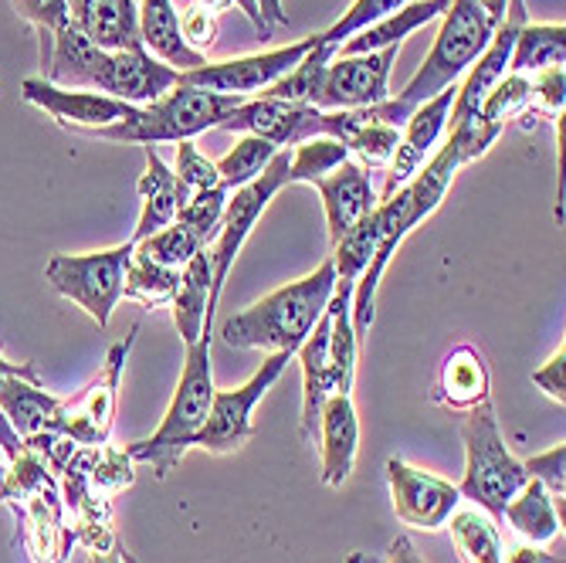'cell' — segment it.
Listing matches in <instances>:
<instances>
[{
    "instance_id": "5",
    "label": "cell",
    "mask_w": 566,
    "mask_h": 563,
    "mask_svg": "<svg viewBox=\"0 0 566 563\" xmlns=\"http://www.w3.org/2000/svg\"><path fill=\"white\" fill-rule=\"evenodd\" d=\"M461 441H465V476L458 482V492H461V499H469L472 505L485 509V513L499 523L505 502L530 482V476L520 458L505 448L492 400L465 411V421H461Z\"/></svg>"
},
{
    "instance_id": "8",
    "label": "cell",
    "mask_w": 566,
    "mask_h": 563,
    "mask_svg": "<svg viewBox=\"0 0 566 563\" xmlns=\"http://www.w3.org/2000/svg\"><path fill=\"white\" fill-rule=\"evenodd\" d=\"M129 259H133V241L106 248V251L51 254L44 265V279L59 295L72 299L78 310H85V316L98 330H106L123 299Z\"/></svg>"
},
{
    "instance_id": "12",
    "label": "cell",
    "mask_w": 566,
    "mask_h": 563,
    "mask_svg": "<svg viewBox=\"0 0 566 563\" xmlns=\"http://www.w3.org/2000/svg\"><path fill=\"white\" fill-rule=\"evenodd\" d=\"M316 41H319V34H308V38H302L295 44L262 51V55H244V59H228V62H203L193 72H180V85L254 98V95H262L269 85H275L285 72H292L308 55V51L316 48Z\"/></svg>"
},
{
    "instance_id": "24",
    "label": "cell",
    "mask_w": 566,
    "mask_h": 563,
    "mask_svg": "<svg viewBox=\"0 0 566 563\" xmlns=\"http://www.w3.org/2000/svg\"><path fill=\"white\" fill-rule=\"evenodd\" d=\"M177 85H180V72L164 65L160 59H153L143 44L113 51V79H109L113 98H123L129 106H149V102H157Z\"/></svg>"
},
{
    "instance_id": "25",
    "label": "cell",
    "mask_w": 566,
    "mask_h": 563,
    "mask_svg": "<svg viewBox=\"0 0 566 563\" xmlns=\"http://www.w3.org/2000/svg\"><path fill=\"white\" fill-rule=\"evenodd\" d=\"M211 282H214V269H211L208 248H203V251H197L193 259L180 269V285H177V295L170 302L174 326H177L184 346L197 343L203 333H211V323H214Z\"/></svg>"
},
{
    "instance_id": "50",
    "label": "cell",
    "mask_w": 566,
    "mask_h": 563,
    "mask_svg": "<svg viewBox=\"0 0 566 563\" xmlns=\"http://www.w3.org/2000/svg\"><path fill=\"white\" fill-rule=\"evenodd\" d=\"M533 384L556 404H566V346L559 343V350L549 356V361L533 371Z\"/></svg>"
},
{
    "instance_id": "21",
    "label": "cell",
    "mask_w": 566,
    "mask_h": 563,
    "mask_svg": "<svg viewBox=\"0 0 566 563\" xmlns=\"http://www.w3.org/2000/svg\"><path fill=\"white\" fill-rule=\"evenodd\" d=\"M302 367V438L316 445L319 431V411L329 394H336L333 361H329V313L319 316L316 330L305 336V343L295 350Z\"/></svg>"
},
{
    "instance_id": "36",
    "label": "cell",
    "mask_w": 566,
    "mask_h": 563,
    "mask_svg": "<svg viewBox=\"0 0 566 563\" xmlns=\"http://www.w3.org/2000/svg\"><path fill=\"white\" fill-rule=\"evenodd\" d=\"M346 160H349V149L339 139H329V136L305 139V143H298L292 149V157H289L285 187H292V184H316L319 177L333 174Z\"/></svg>"
},
{
    "instance_id": "10",
    "label": "cell",
    "mask_w": 566,
    "mask_h": 563,
    "mask_svg": "<svg viewBox=\"0 0 566 563\" xmlns=\"http://www.w3.org/2000/svg\"><path fill=\"white\" fill-rule=\"evenodd\" d=\"M139 336V326L129 330L126 340L113 343L106 353V367L98 371V377L75 397L59 404V415L51 431L75 441L78 448H102L109 445L113 435V418H116V400H119V377L126 371L129 350Z\"/></svg>"
},
{
    "instance_id": "23",
    "label": "cell",
    "mask_w": 566,
    "mask_h": 563,
    "mask_svg": "<svg viewBox=\"0 0 566 563\" xmlns=\"http://www.w3.org/2000/svg\"><path fill=\"white\" fill-rule=\"evenodd\" d=\"M69 18L92 44L106 51L143 44L136 0H69Z\"/></svg>"
},
{
    "instance_id": "17",
    "label": "cell",
    "mask_w": 566,
    "mask_h": 563,
    "mask_svg": "<svg viewBox=\"0 0 566 563\" xmlns=\"http://www.w3.org/2000/svg\"><path fill=\"white\" fill-rule=\"evenodd\" d=\"M454 95H458V85H448L444 92H438L434 98L421 102V106L410 113V119L400 129V146H397L394 160L387 167L384 197L400 190L410 177H415L424 167L428 153L438 146L441 133L448 129V116H451V106H454Z\"/></svg>"
},
{
    "instance_id": "30",
    "label": "cell",
    "mask_w": 566,
    "mask_h": 563,
    "mask_svg": "<svg viewBox=\"0 0 566 563\" xmlns=\"http://www.w3.org/2000/svg\"><path fill=\"white\" fill-rule=\"evenodd\" d=\"M502 520L516 530L520 540L536 543V546L549 543L563 530V513L556 509V499L536 479H530L516 496L505 502Z\"/></svg>"
},
{
    "instance_id": "19",
    "label": "cell",
    "mask_w": 566,
    "mask_h": 563,
    "mask_svg": "<svg viewBox=\"0 0 566 563\" xmlns=\"http://www.w3.org/2000/svg\"><path fill=\"white\" fill-rule=\"evenodd\" d=\"M323 197L326 208V228H329V241L336 244L349 228H356L374 208H377V194L370 187V174L359 167L356 160L339 164L333 174L319 177L313 184Z\"/></svg>"
},
{
    "instance_id": "39",
    "label": "cell",
    "mask_w": 566,
    "mask_h": 563,
    "mask_svg": "<svg viewBox=\"0 0 566 563\" xmlns=\"http://www.w3.org/2000/svg\"><path fill=\"white\" fill-rule=\"evenodd\" d=\"M136 248V254H143V259H149V262H157V265H164V269H174V272H180L197 251H203L208 244H203L190 228H184V225H167V228H160V231H153L149 238H143V241H136L133 244Z\"/></svg>"
},
{
    "instance_id": "9",
    "label": "cell",
    "mask_w": 566,
    "mask_h": 563,
    "mask_svg": "<svg viewBox=\"0 0 566 563\" xmlns=\"http://www.w3.org/2000/svg\"><path fill=\"white\" fill-rule=\"evenodd\" d=\"M289 157H292V149H279L275 160L259 177H254L251 184H244V187H238V190H231V197H228V208H224L218 238L208 248L211 269H214V282H211V305H214V310H218L224 282H228V272L234 269V259L241 254L244 241L251 238L254 225H259L265 208L275 200V194L285 190Z\"/></svg>"
},
{
    "instance_id": "26",
    "label": "cell",
    "mask_w": 566,
    "mask_h": 563,
    "mask_svg": "<svg viewBox=\"0 0 566 563\" xmlns=\"http://www.w3.org/2000/svg\"><path fill=\"white\" fill-rule=\"evenodd\" d=\"M136 8H139V41L153 59H160L177 72H193L208 62V55L187 48L174 0H136Z\"/></svg>"
},
{
    "instance_id": "14",
    "label": "cell",
    "mask_w": 566,
    "mask_h": 563,
    "mask_svg": "<svg viewBox=\"0 0 566 563\" xmlns=\"http://www.w3.org/2000/svg\"><path fill=\"white\" fill-rule=\"evenodd\" d=\"M387 486L397 520L415 530H441L461 505V492L454 482L407 466L403 458H390L387 462Z\"/></svg>"
},
{
    "instance_id": "44",
    "label": "cell",
    "mask_w": 566,
    "mask_h": 563,
    "mask_svg": "<svg viewBox=\"0 0 566 563\" xmlns=\"http://www.w3.org/2000/svg\"><path fill=\"white\" fill-rule=\"evenodd\" d=\"M88 486L102 496H116L126 486H133V458L119 448L102 445L92 451V466H88Z\"/></svg>"
},
{
    "instance_id": "4",
    "label": "cell",
    "mask_w": 566,
    "mask_h": 563,
    "mask_svg": "<svg viewBox=\"0 0 566 563\" xmlns=\"http://www.w3.org/2000/svg\"><path fill=\"white\" fill-rule=\"evenodd\" d=\"M244 95H221L193 85H177L149 106H136L129 119L102 126L88 136L113 139V143H190L200 133L221 129V123L241 106Z\"/></svg>"
},
{
    "instance_id": "32",
    "label": "cell",
    "mask_w": 566,
    "mask_h": 563,
    "mask_svg": "<svg viewBox=\"0 0 566 563\" xmlns=\"http://www.w3.org/2000/svg\"><path fill=\"white\" fill-rule=\"evenodd\" d=\"M566 62V28L559 24H533L526 21L512 44L509 72L512 75H536L543 69Z\"/></svg>"
},
{
    "instance_id": "48",
    "label": "cell",
    "mask_w": 566,
    "mask_h": 563,
    "mask_svg": "<svg viewBox=\"0 0 566 563\" xmlns=\"http://www.w3.org/2000/svg\"><path fill=\"white\" fill-rule=\"evenodd\" d=\"M563 462H566V445H563V441H559V445H553L549 451L533 455V458H526V462H523L526 476H530V479H536V482H539V486L556 499L559 513H563V492H566Z\"/></svg>"
},
{
    "instance_id": "33",
    "label": "cell",
    "mask_w": 566,
    "mask_h": 563,
    "mask_svg": "<svg viewBox=\"0 0 566 563\" xmlns=\"http://www.w3.org/2000/svg\"><path fill=\"white\" fill-rule=\"evenodd\" d=\"M336 55H339V48H333V44H326L319 38L316 48L308 51V55L292 72H285L275 85H269L262 92V98L292 102V106H316V102H319V88H323V75H326V65Z\"/></svg>"
},
{
    "instance_id": "15",
    "label": "cell",
    "mask_w": 566,
    "mask_h": 563,
    "mask_svg": "<svg viewBox=\"0 0 566 563\" xmlns=\"http://www.w3.org/2000/svg\"><path fill=\"white\" fill-rule=\"evenodd\" d=\"M21 92L31 106L44 110L59 126L78 129V133H95L102 126L123 123L136 110L123 98L88 92V88H62V85H51L48 79H24Z\"/></svg>"
},
{
    "instance_id": "3",
    "label": "cell",
    "mask_w": 566,
    "mask_h": 563,
    "mask_svg": "<svg viewBox=\"0 0 566 563\" xmlns=\"http://www.w3.org/2000/svg\"><path fill=\"white\" fill-rule=\"evenodd\" d=\"M214 390L218 387H214V371H211V333H203L184 353L180 384L174 390V400L167 407L160 428L143 441L126 445V455L139 466H149L153 476L164 482L177 469L180 458L193 448L197 431L208 421Z\"/></svg>"
},
{
    "instance_id": "38",
    "label": "cell",
    "mask_w": 566,
    "mask_h": 563,
    "mask_svg": "<svg viewBox=\"0 0 566 563\" xmlns=\"http://www.w3.org/2000/svg\"><path fill=\"white\" fill-rule=\"evenodd\" d=\"M275 153L279 149L269 139L241 133V139L234 143V149H228L214 167L221 174V184L228 190H238V187H244V184H251L254 177H259L275 160Z\"/></svg>"
},
{
    "instance_id": "34",
    "label": "cell",
    "mask_w": 566,
    "mask_h": 563,
    "mask_svg": "<svg viewBox=\"0 0 566 563\" xmlns=\"http://www.w3.org/2000/svg\"><path fill=\"white\" fill-rule=\"evenodd\" d=\"M180 285V272L164 269L157 262L143 259L133 248V259L126 265V282H123V299H133L146 310H160V305H170Z\"/></svg>"
},
{
    "instance_id": "45",
    "label": "cell",
    "mask_w": 566,
    "mask_h": 563,
    "mask_svg": "<svg viewBox=\"0 0 566 563\" xmlns=\"http://www.w3.org/2000/svg\"><path fill=\"white\" fill-rule=\"evenodd\" d=\"M174 177H177V190H180V204L197 194V190H211L221 184V174L218 167L203 157V153L193 146V143H180L177 146V167H174Z\"/></svg>"
},
{
    "instance_id": "28",
    "label": "cell",
    "mask_w": 566,
    "mask_h": 563,
    "mask_svg": "<svg viewBox=\"0 0 566 563\" xmlns=\"http://www.w3.org/2000/svg\"><path fill=\"white\" fill-rule=\"evenodd\" d=\"M146 149V174L139 177V197H143V215L139 225L133 231V244L149 238L153 231H160L167 225L177 221V208H180V190H177V177L174 170L164 164V157L153 146Z\"/></svg>"
},
{
    "instance_id": "31",
    "label": "cell",
    "mask_w": 566,
    "mask_h": 563,
    "mask_svg": "<svg viewBox=\"0 0 566 563\" xmlns=\"http://www.w3.org/2000/svg\"><path fill=\"white\" fill-rule=\"evenodd\" d=\"M451 533V546L461 563H502V536L499 523L479 505L454 509L444 523Z\"/></svg>"
},
{
    "instance_id": "20",
    "label": "cell",
    "mask_w": 566,
    "mask_h": 563,
    "mask_svg": "<svg viewBox=\"0 0 566 563\" xmlns=\"http://www.w3.org/2000/svg\"><path fill=\"white\" fill-rule=\"evenodd\" d=\"M431 400L448 407V411H472L479 404L492 400V374H489V361L482 356V350L475 346H454L441 367L438 377L431 384Z\"/></svg>"
},
{
    "instance_id": "35",
    "label": "cell",
    "mask_w": 566,
    "mask_h": 563,
    "mask_svg": "<svg viewBox=\"0 0 566 563\" xmlns=\"http://www.w3.org/2000/svg\"><path fill=\"white\" fill-rule=\"evenodd\" d=\"M374 251H377V208H374L364 221H359L356 228H349V231L333 244L329 262H333L336 282L356 285L359 275L367 272V265H370V259H374Z\"/></svg>"
},
{
    "instance_id": "56",
    "label": "cell",
    "mask_w": 566,
    "mask_h": 563,
    "mask_svg": "<svg viewBox=\"0 0 566 563\" xmlns=\"http://www.w3.org/2000/svg\"><path fill=\"white\" fill-rule=\"evenodd\" d=\"M475 4L485 11V18L499 28L502 24V18H505V8H509V0H475Z\"/></svg>"
},
{
    "instance_id": "46",
    "label": "cell",
    "mask_w": 566,
    "mask_h": 563,
    "mask_svg": "<svg viewBox=\"0 0 566 563\" xmlns=\"http://www.w3.org/2000/svg\"><path fill=\"white\" fill-rule=\"evenodd\" d=\"M530 88H533L530 106L539 116H549V119L563 116V106H566V69L563 65H553V69L530 75Z\"/></svg>"
},
{
    "instance_id": "57",
    "label": "cell",
    "mask_w": 566,
    "mask_h": 563,
    "mask_svg": "<svg viewBox=\"0 0 566 563\" xmlns=\"http://www.w3.org/2000/svg\"><path fill=\"white\" fill-rule=\"evenodd\" d=\"M88 563H123L119 550L116 553H88Z\"/></svg>"
},
{
    "instance_id": "6",
    "label": "cell",
    "mask_w": 566,
    "mask_h": 563,
    "mask_svg": "<svg viewBox=\"0 0 566 563\" xmlns=\"http://www.w3.org/2000/svg\"><path fill=\"white\" fill-rule=\"evenodd\" d=\"M492 31L495 24L485 18V11L475 0H448V11L441 14V31L428 51L424 65L403 85L397 102H403L407 110H418L421 102L434 98L448 85H458L489 48Z\"/></svg>"
},
{
    "instance_id": "27",
    "label": "cell",
    "mask_w": 566,
    "mask_h": 563,
    "mask_svg": "<svg viewBox=\"0 0 566 563\" xmlns=\"http://www.w3.org/2000/svg\"><path fill=\"white\" fill-rule=\"evenodd\" d=\"M62 397L48 394L38 377H8L0 384V415L11 421L21 438L51 431Z\"/></svg>"
},
{
    "instance_id": "54",
    "label": "cell",
    "mask_w": 566,
    "mask_h": 563,
    "mask_svg": "<svg viewBox=\"0 0 566 563\" xmlns=\"http://www.w3.org/2000/svg\"><path fill=\"white\" fill-rule=\"evenodd\" d=\"M8 377H38V371L31 364H11L4 353H0V384H4Z\"/></svg>"
},
{
    "instance_id": "22",
    "label": "cell",
    "mask_w": 566,
    "mask_h": 563,
    "mask_svg": "<svg viewBox=\"0 0 566 563\" xmlns=\"http://www.w3.org/2000/svg\"><path fill=\"white\" fill-rule=\"evenodd\" d=\"M14 513H21L24 520L21 540L34 563H65V553L75 543V536L62 526V502L55 486L38 489L28 499L14 502Z\"/></svg>"
},
{
    "instance_id": "16",
    "label": "cell",
    "mask_w": 566,
    "mask_h": 563,
    "mask_svg": "<svg viewBox=\"0 0 566 563\" xmlns=\"http://www.w3.org/2000/svg\"><path fill=\"white\" fill-rule=\"evenodd\" d=\"M530 21V11H526V0H509L505 8V18L502 24L492 31V41L489 48L479 55V62L465 72V82L458 85V95H454V106H451V116H448V129L458 126L461 119H469L479 113L482 98L509 75V59H512V44H516V34L520 28Z\"/></svg>"
},
{
    "instance_id": "55",
    "label": "cell",
    "mask_w": 566,
    "mask_h": 563,
    "mask_svg": "<svg viewBox=\"0 0 566 563\" xmlns=\"http://www.w3.org/2000/svg\"><path fill=\"white\" fill-rule=\"evenodd\" d=\"M234 8L238 11H244V18L259 28L262 34H269V24H265V18H262V11H259V4H254V0H234Z\"/></svg>"
},
{
    "instance_id": "59",
    "label": "cell",
    "mask_w": 566,
    "mask_h": 563,
    "mask_svg": "<svg viewBox=\"0 0 566 563\" xmlns=\"http://www.w3.org/2000/svg\"><path fill=\"white\" fill-rule=\"evenodd\" d=\"M0 476H4V466H0Z\"/></svg>"
},
{
    "instance_id": "49",
    "label": "cell",
    "mask_w": 566,
    "mask_h": 563,
    "mask_svg": "<svg viewBox=\"0 0 566 563\" xmlns=\"http://www.w3.org/2000/svg\"><path fill=\"white\" fill-rule=\"evenodd\" d=\"M218 18L214 11L200 8V4H190L180 18V34L187 41V48L200 51V55H208V51L218 44Z\"/></svg>"
},
{
    "instance_id": "13",
    "label": "cell",
    "mask_w": 566,
    "mask_h": 563,
    "mask_svg": "<svg viewBox=\"0 0 566 563\" xmlns=\"http://www.w3.org/2000/svg\"><path fill=\"white\" fill-rule=\"evenodd\" d=\"M400 44L367 51V55H336L326 65L316 110H367L390 98V69Z\"/></svg>"
},
{
    "instance_id": "51",
    "label": "cell",
    "mask_w": 566,
    "mask_h": 563,
    "mask_svg": "<svg viewBox=\"0 0 566 563\" xmlns=\"http://www.w3.org/2000/svg\"><path fill=\"white\" fill-rule=\"evenodd\" d=\"M346 563H424L421 560V553L415 550V543H410L407 536H397L390 546H387V553L384 556H374V553H349L346 556Z\"/></svg>"
},
{
    "instance_id": "37",
    "label": "cell",
    "mask_w": 566,
    "mask_h": 563,
    "mask_svg": "<svg viewBox=\"0 0 566 563\" xmlns=\"http://www.w3.org/2000/svg\"><path fill=\"white\" fill-rule=\"evenodd\" d=\"M349 149V160L356 157L359 167H390L394 153L400 146V129L390 123H380L374 106H367V119L353 129V136L343 143Z\"/></svg>"
},
{
    "instance_id": "2",
    "label": "cell",
    "mask_w": 566,
    "mask_h": 563,
    "mask_svg": "<svg viewBox=\"0 0 566 563\" xmlns=\"http://www.w3.org/2000/svg\"><path fill=\"white\" fill-rule=\"evenodd\" d=\"M336 292V272L326 259L308 275L269 292L265 299L244 305L221 323V336L234 350H262V353H289L305 343L316 330L319 316Z\"/></svg>"
},
{
    "instance_id": "58",
    "label": "cell",
    "mask_w": 566,
    "mask_h": 563,
    "mask_svg": "<svg viewBox=\"0 0 566 563\" xmlns=\"http://www.w3.org/2000/svg\"><path fill=\"white\" fill-rule=\"evenodd\" d=\"M119 556H123V563H139V560H136L133 553H126V550H119Z\"/></svg>"
},
{
    "instance_id": "11",
    "label": "cell",
    "mask_w": 566,
    "mask_h": 563,
    "mask_svg": "<svg viewBox=\"0 0 566 563\" xmlns=\"http://www.w3.org/2000/svg\"><path fill=\"white\" fill-rule=\"evenodd\" d=\"M289 364H292L289 353H269V361L254 371L248 384L231 390H214L208 421L197 431L193 445L211 455H231L241 445H248L254 438V407L275 387V380L285 374Z\"/></svg>"
},
{
    "instance_id": "18",
    "label": "cell",
    "mask_w": 566,
    "mask_h": 563,
    "mask_svg": "<svg viewBox=\"0 0 566 563\" xmlns=\"http://www.w3.org/2000/svg\"><path fill=\"white\" fill-rule=\"evenodd\" d=\"M319 455H323V486L339 489L356 466L359 451V418L353 394H329L319 411Z\"/></svg>"
},
{
    "instance_id": "42",
    "label": "cell",
    "mask_w": 566,
    "mask_h": 563,
    "mask_svg": "<svg viewBox=\"0 0 566 563\" xmlns=\"http://www.w3.org/2000/svg\"><path fill=\"white\" fill-rule=\"evenodd\" d=\"M530 95H533L530 75H512V72H509V75L482 98L479 116L505 129V123H509L512 116L523 113V110L530 106Z\"/></svg>"
},
{
    "instance_id": "53",
    "label": "cell",
    "mask_w": 566,
    "mask_h": 563,
    "mask_svg": "<svg viewBox=\"0 0 566 563\" xmlns=\"http://www.w3.org/2000/svg\"><path fill=\"white\" fill-rule=\"evenodd\" d=\"M254 4H259V11H262V18H265V24H269V28H272V24H285V21H289L282 0H254Z\"/></svg>"
},
{
    "instance_id": "52",
    "label": "cell",
    "mask_w": 566,
    "mask_h": 563,
    "mask_svg": "<svg viewBox=\"0 0 566 563\" xmlns=\"http://www.w3.org/2000/svg\"><path fill=\"white\" fill-rule=\"evenodd\" d=\"M502 563H563V553H549L536 543H512L502 553Z\"/></svg>"
},
{
    "instance_id": "43",
    "label": "cell",
    "mask_w": 566,
    "mask_h": 563,
    "mask_svg": "<svg viewBox=\"0 0 566 563\" xmlns=\"http://www.w3.org/2000/svg\"><path fill=\"white\" fill-rule=\"evenodd\" d=\"M403 4H407V0H353L349 11H346V14H343L329 31H323L319 38H323L326 44L339 48L343 41H349V38H353V34H359V31L374 28L377 21H384L387 14L400 11Z\"/></svg>"
},
{
    "instance_id": "41",
    "label": "cell",
    "mask_w": 566,
    "mask_h": 563,
    "mask_svg": "<svg viewBox=\"0 0 566 563\" xmlns=\"http://www.w3.org/2000/svg\"><path fill=\"white\" fill-rule=\"evenodd\" d=\"M18 18H24L38 38H41V69L51 55V44H55V34L72 21L69 18V0H11Z\"/></svg>"
},
{
    "instance_id": "29",
    "label": "cell",
    "mask_w": 566,
    "mask_h": 563,
    "mask_svg": "<svg viewBox=\"0 0 566 563\" xmlns=\"http://www.w3.org/2000/svg\"><path fill=\"white\" fill-rule=\"evenodd\" d=\"M444 11H448V0H407L400 11L387 14L374 28H367V31L353 34L349 41H343L339 55H367V51H380V48L400 44L407 34H415L418 28L431 24Z\"/></svg>"
},
{
    "instance_id": "47",
    "label": "cell",
    "mask_w": 566,
    "mask_h": 563,
    "mask_svg": "<svg viewBox=\"0 0 566 563\" xmlns=\"http://www.w3.org/2000/svg\"><path fill=\"white\" fill-rule=\"evenodd\" d=\"M499 133H502V126H495V123L482 119L479 113H475V116H469V119H461L458 126H451V139L458 143L461 160H465V164L482 160L485 153L492 149V143L499 139Z\"/></svg>"
},
{
    "instance_id": "1",
    "label": "cell",
    "mask_w": 566,
    "mask_h": 563,
    "mask_svg": "<svg viewBox=\"0 0 566 563\" xmlns=\"http://www.w3.org/2000/svg\"><path fill=\"white\" fill-rule=\"evenodd\" d=\"M461 167H465L461 149L448 136L444 146L400 190L377 200V251H374L367 272L359 275V282L353 285V310H349L353 333L359 343H364V336L370 333V326L377 320V289H380V279H384L390 259L407 241V234L441 208V200H444V194H448V187Z\"/></svg>"
},
{
    "instance_id": "7",
    "label": "cell",
    "mask_w": 566,
    "mask_h": 563,
    "mask_svg": "<svg viewBox=\"0 0 566 563\" xmlns=\"http://www.w3.org/2000/svg\"><path fill=\"white\" fill-rule=\"evenodd\" d=\"M367 119V110H316V106H292V102L279 98H244L241 106L221 123L224 133H248L262 136L275 149H295L305 139L329 136L346 143L353 129Z\"/></svg>"
},
{
    "instance_id": "40",
    "label": "cell",
    "mask_w": 566,
    "mask_h": 563,
    "mask_svg": "<svg viewBox=\"0 0 566 563\" xmlns=\"http://www.w3.org/2000/svg\"><path fill=\"white\" fill-rule=\"evenodd\" d=\"M228 197L231 190L224 184L211 187V190H197L190 194L180 208H177V225L190 228L203 244L211 248V241L218 238V228H221V218H224V208H228Z\"/></svg>"
}]
</instances>
